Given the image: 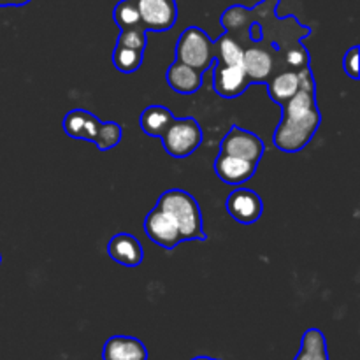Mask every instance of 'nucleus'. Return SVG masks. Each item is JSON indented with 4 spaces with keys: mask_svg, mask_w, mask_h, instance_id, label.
I'll use <instances>...</instances> for the list:
<instances>
[{
    "mask_svg": "<svg viewBox=\"0 0 360 360\" xmlns=\"http://www.w3.org/2000/svg\"><path fill=\"white\" fill-rule=\"evenodd\" d=\"M281 109L283 116L274 130L273 143L285 153H297L311 143L322 123V115L315 101V84L302 86Z\"/></svg>",
    "mask_w": 360,
    "mask_h": 360,
    "instance_id": "f257e3e1",
    "label": "nucleus"
},
{
    "mask_svg": "<svg viewBox=\"0 0 360 360\" xmlns=\"http://www.w3.org/2000/svg\"><path fill=\"white\" fill-rule=\"evenodd\" d=\"M155 207L174 221L183 241H192V239L204 241L207 238L202 229V213L192 193L181 188L167 190L162 193Z\"/></svg>",
    "mask_w": 360,
    "mask_h": 360,
    "instance_id": "f03ea898",
    "label": "nucleus"
},
{
    "mask_svg": "<svg viewBox=\"0 0 360 360\" xmlns=\"http://www.w3.org/2000/svg\"><path fill=\"white\" fill-rule=\"evenodd\" d=\"M214 58H217V46L202 28L188 27L183 30L176 44V60L200 72H206Z\"/></svg>",
    "mask_w": 360,
    "mask_h": 360,
    "instance_id": "7ed1b4c3",
    "label": "nucleus"
},
{
    "mask_svg": "<svg viewBox=\"0 0 360 360\" xmlns=\"http://www.w3.org/2000/svg\"><path fill=\"white\" fill-rule=\"evenodd\" d=\"M160 139L171 157L186 158L202 143V129L195 118H174Z\"/></svg>",
    "mask_w": 360,
    "mask_h": 360,
    "instance_id": "20e7f679",
    "label": "nucleus"
},
{
    "mask_svg": "<svg viewBox=\"0 0 360 360\" xmlns=\"http://www.w3.org/2000/svg\"><path fill=\"white\" fill-rule=\"evenodd\" d=\"M220 151L221 153L232 155V157L245 158V160L259 164L264 151H266V146H264L262 139H260L257 134L234 125L231 127L227 136H225L224 141H221Z\"/></svg>",
    "mask_w": 360,
    "mask_h": 360,
    "instance_id": "39448f33",
    "label": "nucleus"
},
{
    "mask_svg": "<svg viewBox=\"0 0 360 360\" xmlns=\"http://www.w3.org/2000/svg\"><path fill=\"white\" fill-rule=\"evenodd\" d=\"M311 84H315V81H313L309 67H302L297 70H281L267 81L271 98L280 105L290 101L302 86H311Z\"/></svg>",
    "mask_w": 360,
    "mask_h": 360,
    "instance_id": "423d86ee",
    "label": "nucleus"
},
{
    "mask_svg": "<svg viewBox=\"0 0 360 360\" xmlns=\"http://www.w3.org/2000/svg\"><path fill=\"white\" fill-rule=\"evenodd\" d=\"M143 27L150 32H167L178 20L176 0H137Z\"/></svg>",
    "mask_w": 360,
    "mask_h": 360,
    "instance_id": "0eeeda50",
    "label": "nucleus"
},
{
    "mask_svg": "<svg viewBox=\"0 0 360 360\" xmlns=\"http://www.w3.org/2000/svg\"><path fill=\"white\" fill-rule=\"evenodd\" d=\"M225 206H227L229 214L243 225H253L255 221H259L264 213L262 199L259 197V193L250 188L234 190L229 195Z\"/></svg>",
    "mask_w": 360,
    "mask_h": 360,
    "instance_id": "6e6552de",
    "label": "nucleus"
},
{
    "mask_svg": "<svg viewBox=\"0 0 360 360\" xmlns=\"http://www.w3.org/2000/svg\"><path fill=\"white\" fill-rule=\"evenodd\" d=\"M250 79L243 65H224L214 63L213 69V86L220 97L236 98L245 94L250 86Z\"/></svg>",
    "mask_w": 360,
    "mask_h": 360,
    "instance_id": "1a4fd4ad",
    "label": "nucleus"
},
{
    "mask_svg": "<svg viewBox=\"0 0 360 360\" xmlns=\"http://www.w3.org/2000/svg\"><path fill=\"white\" fill-rule=\"evenodd\" d=\"M144 232L155 245L165 250H174L179 243H183L181 234H179L174 221L157 207L151 213H148L146 220H144Z\"/></svg>",
    "mask_w": 360,
    "mask_h": 360,
    "instance_id": "9d476101",
    "label": "nucleus"
},
{
    "mask_svg": "<svg viewBox=\"0 0 360 360\" xmlns=\"http://www.w3.org/2000/svg\"><path fill=\"white\" fill-rule=\"evenodd\" d=\"M255 162L232 157V155L221 153V151L217 157V160H214V172L227 185H243V183L248 181L255 174Z\"/></svg>",
    "mask_w": 360,
    "mask_h": 360,
    "instance_id": "9b49d317",
    "label": "nucleus"
},
{
    "mask_svg": "<svg viewBox=\"0 0 360 360\" xmlns=\"http://www.w3.org/2000/svg\"><path fill=\"white\" fill-rule=\"evenodd\" d=\"M108 255L116 264L125 267L141 266L144 259L143 245L139 243V239L134 238L132 234H127V232L112 236L108 245Z\"/></svg>",
    "mask_w": 360,
    "mask_h": 360,
    "instance_id": "f8f14e48",
    "label": "nucleus"
},
{
    "mask_svg": "<svg viewBox=\"0 0 360 360\" xmlns=\"http://www.w3.org/2000/svg\"><path fill=\"white\" fill-rule=\"evenodd\" d=\"M102 360H148V350L137 338L112 336L102 348Z\"/></svg>",
    "mask_w": 360,
    "mask_h": 360,
    "instance_id": "ddd939ff",
    "label": "nucleus"
},
{
    "mask_svg": "<svg viewBox=\"0 0 360 360\" xmlns=\"http://www.w3.org/2000/svg\"><path fill=\"white\" fill-rule=\"evenodd\" d=\"M243 67L250 83H267L274 72V56L267 49L248 48L243 55Z\"/></svg>",
    "mask_w": 360,
    "mask_h": 360,
    "instance_id": "4468645a",
    "label": "nucleus"
},
{
    "mask_svg": "<svg viewBox=\"0 0 360 360\" xmlns=\"http://www.w3.org/2000/svg\"><path fill=\"white\" fill-rule=\"evenodd\" d=\"M101 123V120L95 115H91V112L84 111V109H72L63 118V130L72 139H83L95 143Z\"/></svg>",
    "mask_w": 360,
    "mask_h": 360,
    "instance_id": "2eb2a0df",
    "label": "nucleus"
},
{
    "mask_svg": "<svg viewBox=\"0 0 360 360\" xmlns=\"http://www.w3.org/2000/svg\"><path fill=\"white\" fill-rule=\"evenodd\" d=\"M202 74L204 72L179 62V60H174L167 69V83L178 94L192 95L202 84Z\"/></svg>",
    "mask_w": 360,
    "mask_h": 360,
    "instance_id": "dca6fc26",
    "label": "nucleus"
},
{
    "mask_svg": "<svg viewBox=\"0 0 360 360\" xmlns=\"http://www.w3.org/2000/svg\"><path fill=\"white\" fill-rule=\"evenodd\" d=\"M172 122H174V115L171 112V109L158 104L144 109L139 120L143 132L150 137H158V139L164 136Z\"/></svg>",
    "mask_w": 360,
    "mask_h": 360,
    "instance_id": "f3484780",
    "label": "nucleus"
},
{
    "mask_svg": "<svg viewBox=\"0 0 360 360\" xmlns=\"http://www.w3.org/2000/svg\"><path fill=\"white\" fill-rule=\"evenodd\" d=\"M294 360H329L326 336L320 329H308L302 334L301 350Z\"/></svg>",
    "mask_w": 360,
    "mask_h": 360,
    "instance_id": "a211bd4d",
    "label": "nucleus"
},
{
    "mask_svg": "<svg viewBox=\"0 0 360 360\" xmlns=\"http://www.w3.org/2000/svg\"><path fill=\"white\" fill-rule=\"evenodd\" d=\"M115 23L118 25L120 30H130V28H144L141 21L139 7L137 0H120L112 11ZM146 30V28H144Z\"/></svg>",
    "mask_w": 360,
    "mask_h": 360,
    "instance_id": "6ab92c4d",
    "label": "nucleus"
},
{
    "mask_svg": "<svg viewBox=\"0 0 360 360\" xmlns=\"http://www.w3.org/2000/svg\"><path fill=\"white\" fill-rule=\"evenodd\" d=\"M217 46V62L224 63V65H243V55H245V48L231 37L229 34L221 35L218 41H214Z\"/></svg>",
    "mask_w": 360,
    "mask_h": 360,
    "instance_id": "aec40b11",
    "label": "nucleus"
},
{
    "mask_svg": "<svg viewBox=\"0 0 360 360\" xmlns=\"http://www.w3.org/2000/svg\"><path fill=\"white\" fill-rule=\"evenodd\" d=\"M112 63L120 72L132 74L143 65V51H136V49L116 44L115 51H112Z\"/></svg>",
    "mask_w": 360,
    "mask_h": 360,
    "instance_id": "412c9836",
    "label": "nucleus"
},
{
    "mask_svg": "<svg viewBox=\"0 0 360 360\" xmlns=\"http://www.w3.org/2000/svg\"><path fill=\"white\" fill-rule=\"evenodd\" d=\"M122 136H123V129L116 122L101 123L97 137H95V146H97L101 151L112 150V148L122 141Z\"/></svg>",
    "mask_w": 360,
    "mask_h": 360,
    "instance_id": "4be33fe9",
    "label": "nucleus"
},
{
    "mask_svg": "<svg viewBox=\"0 0 360 360\" xmlns=\"http://www.w3.org/2000/svg\"><path fill=\"white\" fill-rule=\"evenodd\" d=\"M116 44L136 49V51H144V48H146V30H144V28L120 30L118 42H116Z\"/></svg>",
    "mask_w": 360,
    "mask_h": 360,
    "instance_id": "5701e85b",
    "label": "nucleus"
},
{
    "mask_svg": "<svg viewBox=\"0 0 360 360\" xmlns=\"http://www.w3.org/2000/svg\"><path fill=\"white\" fill-rule=\"evenodd\" d=\"M359 51H360L359 46H354V48H352L343 58V70L352 77V79H355V81L359 79V74H360Z\"/></svg>",
    "mask_w": 360,
    "mask_h": 360,
    "instance_id": "b1692460",
    "label": "nucleus"
},
{
    "mask_svg": "<svg viewBox=\"0 0 360 360\" xmlns=\"http://www.w3.org/2000/svg\"><path fill=\"white\" fill-rule=\"evenodd\" d=\"M9 2L13 7H21V6H27L30 0H9Z\"/></svg>",
    "mask_w": 360,
    "mask_h": 360,
    "instance_id": "393cba45",
    "label": "nucleus"
},
{
    "mask_svg": "<svg viewBox=\"0 0 360 360\" xmlns=\"http://www.w3.org/2000/svg\"><path fill=\"white\" fill-rule=\"evenodd\" d=\"M11 2L9 0H0V7H9Z\"/></svg>",
    "mask_w": 360,
    "mask_h": 360,
    "instance_id": "a878e982",
    "label": "nucleus"
},
{
    "mask_svg": "<svg viewBox=\"0 0 360 360\" xmlns=\"http://www.w3.org/2000/svg\"><path fill=\"white\" fill-rule=\"evenodd\" d=\"M192 360H218V359H211V357H195Z\"/></svg>",
    "mask_w": 360,
    "mask_h": 360,
    "instance_id": "bb28decb",
    "label": "nucleus"
},
{
    "mask_svg": "<svg viewBox=\"0 0 360 360\" xmlns=\"http://www.w3.org/2000/svg\"><path fill=\"white\" fill-rule=\"evenodd\" d=\"M0 264H2V257H0Z\"/></svg>",
    "mask_w": 360,
    "mask_h": 360,
    "instance_id": "cd10ccee",
    "label": "nucleus"
}]
</instances>
